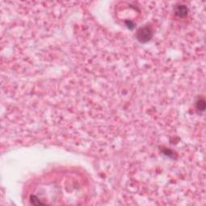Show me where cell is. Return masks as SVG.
<instances>
[{
  "label": "cell",
  "instance_id": "obj_1",
  "mask_svg": "<svg viewBox=\"0 0 206 206\" xmlns=\"http://www.w3.org/2000/svg\"><path fill=\"white\" fill-rule=\"evenodd\" d=\"M138 39L141 42H147L151 38L152 32L150 28L147 27H144L142 28H140L138 32Z\"/></svg>",
  "mask_w": 206,
  "mask_h": 206
},
{
  "label": "cell",
  "instance_id": "obj_2",
  "mask_svg": "<svg viewBox=\"0 0 206 206\" xmlns=\"http://www.w3.org/2000/svg\"><path fill=\"white\" fill-rule=\"evenodd\" d=\"M186 13H187V9H186V7L184 6H181L180 7H179L178 11H177V14L180 15V16L185 15Z\"/></svg>",
  "mask_w": 206,
  "mask_h": 206
}]
</instances>
